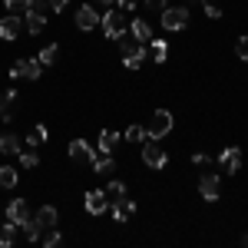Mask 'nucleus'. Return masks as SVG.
Here are the masks:
<instances>
[{"instance_id": "1", "label": "nucleus", "mask_w": 248, "mask_h": 248, "mask_svg": "<svg viewBox=\"0 0 248 248\" xmlns=\"http://www.w3.org/2000/svg\"><path fill=\"white\" fill-rule=\"evenodd\" d=\"M119 46H123V66H126V70H136V66L146 60V46H142L129 30L119 37Z\"/></svg>"}, {"instance_id": "2", "label": "nucleus", "mask_w": 248, "mask_h": 248, "mask_svg": "<svg viewBox=\"0 0 248 248\" xmlns=\"http://www.w3.org/2000/svg\"><path fill=\"white\" fill-rule=\"evenodd\" d=\"M99 27H103V33L106 37H113V40H119L126 30H129V23H126V14L116 7V10H109L106 7V17H99Z\"/></svg>"}, {"instance_id": "3", "label": "nucleus", "mask_w": 248, "mask_h": 248, "mask_svg": "<svg viewBox=\"0 0 248 248\" xmlns=\"http://www.w3.org/2000/svg\"><path fill=\"white\" fill-rule=\"evenodd\" d=\"M169 129H172V113L169 109H155L153 119H149V126H146V136H149V139H162Z\"/></svg>"}, {"instance_id": "4", "label": "nucleus", "mask_w": 248, "mask_h": 248, "mask_svg": "<svg viewBox=\"0 0 248 248\" xmlns=\"http://www.w3.org/2000/svg\"><path fill=\"white\" fill-rule=\"evenodd\" d=\"M162 27L166 30H186L189 27V10L186 7H166L162 10Z\"/></svg>"}, {"instance_id": "5", "label": "nucleus", "mask_w": 248, "mask_h": 248, "mask_svg": "<svg viewBox=\"0 0 248 248\" xmlns=\"http://www.w3.org/2000/svg\"><path fill=\"white\" fill-rule=\"evenodd\" d=\"M142 162H146L149 169H162V166H166V149L159 146V139H149V142L142 146Z\"/></svg>"}, {"instance_id": "6", "label": "nucleus", "mask_w": 248, "mask_h": 248, "mask_svg": "<svg viewBox=\"0 0 248 248\" xmlns=\"http://www.w3.org/2000/svg\"><path fill=\"white\" fill-rule=\"evenodd\" d=\"M77 27L79 30H96L99 27V10H96L93 3H83L77 10Z\"/></svg>"}, {"instance_id": "7", "label": "nucleus", "mask_w": 248, "mask_h": 248, "mask_svg": "<svg viewBox=\"0 0 248 248\" xmlns=\"http://www.w3.org/2000/svg\"><path fill=\"white\" fill-rule=\"evenodd\" d=\"M133 215H136V202H133V199H126V195L113 199V218H116V222H129Z\"/></svg>"}, {"instance_id": "8", "label": "nucleus", "mask_w": 248, "mask_h": 248, "mask_svg": "<svg viewBox=\"0 0 248 248\" xmlns=\"http://www.w3.org/2000/svg\"><path fill=\"white\" fill-rule=\"evenodd\" d=\"M106 205H109V199H106V192H103V189L86 192V212H90V215H103Z\"/></svg>"}, {"instance_id": "9", "label": "nucleus", "mask_w": 248, "mask_h": 248, "mask_svg": "<svg viewBox=\"0 0 248 248\" xmlns=\"http://www.w3.org/2000/svg\"><path fill=\"white\" fill-rule=\"evenodd\" d=\"M218 186H222L218 175H202V179H199V195H202L205 202H215V199H218Z\"/></svg>"}, {"instance_id": "10", "label": "nucleus", "mask_w": 248, "mask_h": 248, "mask_svg": "<svg viewBox=\"0 0 248 248\" xmlns=\"http://www.w3.org/2000/svg\"><path fill=\"white\" fill-rule=\"evenodd\" d=\"M70 159H77V162H93L96 153L90 149V142H83V139H73V142H70Z\"/></svg>"}, {"instance_id": "11", "label": "nucleus", "mask_w": 248, "mask_h": 248, "mask_svg": "<svg viewBox=\"0 0 248 248\" xmlns=\"http://www.w3.org/2000/svg\"><path fill=\"white\" fill-rule=\"evenodd\" d=\"M20 17L17 14H10V17H3L0 20V40H17V33H20Z\"/></svg>"}, {"instance_id": "12", "label": "nucleus", "mask_w": 248, "mask_h": 248, "mask_svg": "<svg viewBox=\"0 0 248 248\" xmlns=\"http://www.w3.org/2000/svg\"><path fill=\"white\" fill-rule=\"evenodd\" d=\"M7 218H10V222H27V218H30V209H27V202H23V199H14V202H10V205H7Z\"/></svg>"}, {"instance_id": "13", "label": "nucleus", "mask_w": 248, "mask_h": 248, "mask_svg": "<svg viewBox=\"0 0 248 248\" xmlns=\"http://www.w3.org/2000/svg\"><path fill=\"white\" fill-rule=\"evenodd\" d=\"M218 162H222V169H225V172H238V166H242V153L232 146V149H225V153L218 155Z\"/></svg>"}, {"instance_id": "14", "label": "nucleus", "mask_w": 248, "mask_h": 248, "mask_svg": "<svg viewBox=\"0 0 248 248\" xmlns=\"http://www.w3.org/2000/svg\"><path fill=\"white\" fill-rule=\"evenodd\" d=\"M43 23H46V14L37 10V7H30V10H27V33H40Z\"/></svg>"}, {"instance_id": "15", "label": "nucleus", "mask_w": 248, "mask_h": 248, "mask_svg": "<svg viewBox=\"0 0 248 248\" xmlns=\"http://www.w3.org/2000/svg\"><path fill=\"white\" fill-rule=\"evenodd\" d=\"M116 146H119V133H113V129H103V133H99V153H103V155H113Z\"/></svg>"}, {"instance_id": "16", "label": "nucleus", "mask_w": 248, "mask_h": 248, "mask_svg": "<svg viewBox=\"0 0 248 248\" xmlns=\"http://www.w3.org/2000/svg\"><path fill=\"white\" fill-rule=\"evenodd\" d=\"M33 218L40 222V229H53V225H57V209H53V205H43Z\"/></svg>"}, {"instance_id": "17", "label": "nucleus", "mask_w": 248, "mask_h": 248, "mask_svg": "<svg viewBox=\"0 0 248 248\" xmlns=\"http://www.w3.org/2000/svg\"><path fill=\"white\" fill-rule=\"evenodd\" d=\"M0 153L3 155H17L20 153V139L14 133H3L0 136Z\"/></svg>"}, {"instance_id": "18", "label": "nucleus", "mask_w": 248, "mask_h": 248, "mask_svg": "<svg viewBox=\"0 0 248 248\" xmlns=\"http://www.w3.org/2000/svg\"><path fill=\"white\" fill-rule=\"evenodd\" d=\"M129 33H133L139 43H146V40L153 37V30H149V23L146 20H133V27H129Z\"/></svg>"}, {"instance_id": "19", "label": "nucleus", "mask_w": 248, "mask_h": 248, "mask_svg": "<svg viewBox=\"0 0 248 248\" xmlns=\"http://www.w3.org/2000/svg\"><path fill=\"white\" fill-rule=\"evenodd\" d=\"M17 222H7V225H3V229H0V248H10L14 245V238H17Z\"/></svg>"}, {"instance_id": "20", "label": "nucleus", "mask_w": 248, "mask_h": 248, "mask_svg": "<svg viewBox=\"0 0 248 248\" xmlns=\"http://www.w3.org/2000/svg\"><path fill=\"white\" fill-rule=\"evenodd\" d=\"M113 169H116L113 155H96L93 159V172H99V175H106V172H113Z\"/></svg>"}, {"instance_id": "21", "label": "nucleus", "mask_w": 248, "mask_h": 248, "mask_svg": "<svg viewBox=\"0 0 248 248\" xmlns=\"http://www.w3.org/2000/svg\"><path fill=\"white\" fill-rule=\"evenodd\" d=\"M14 186H17V169L0 166V189H14Z\"/></svg>"}, {"instance_id": "22", "label": "nucleus", "mask_w": 248, "mask_h": 248, "mask_svg": "<svg viewBox=\"0 0 248 248\" xmlns=\"http://www.w3.org/2000/svg\"><path fill=\"white\" fill-rule=\"evenodd\" d=\"M20 232H23L30 242H37V238H40V222H37V218H27V222H20Z\"/></svg>"}, {"instance_id": "23", "label": "nucleus", "mask_w": 248, "mask_h": 248, "mask_svg": "<svg viewBox=\"0 0 248 248\" xmlns=\"http://www.w3.org/2000/svg\"><path fill=\"white\" fill-rule=\"evenodd\" d=\"M20 166H23V169H37L40 166V159H37V153H33V149H20Z\"/></svg>"}, {"instance_id": "24", "label": "nucleus", "mask_w": 248, "mask_h": 248, "mask_svg": "<svg viewBox=\"0 0 248 248\" xmlns=\"http://www.w3.org/2000/svg\"><path fill=\"white\" fill-rule=\"evenodd\" d=\"M43 139H46V129H43V126H33V129H30V136H27V149H37Z\"/></svg>"}, {"instance_id": "25", "label": "nucleus", "mask_w": 248, "mask_h": 248, "mask_svg": "<svg viewBox=\"0 0 248 248\" xmlns=\"http://www.w3.org/2000/svg\"><path fill=\"white\" fill-rule=\"evenodd\" d=\"M30 3H33V0H3V7H7L10 14H17V17L30 10Z\"/></svg>"}, {"instance_id": "26", "label": "nucleus", "mask_w": 248, "mask_h": 248, "mask_svg": "<svg viewBox=\"0 0 248 248\" xmlns=\"http://www.w3.org/2000/svg\"><path fill=\"white\" fill-rule=\"evenodd\" d=\"M40 70H43V63H40V60H23V77H27V79H37Z\"/></svg>"}, {"instance_id": "27", "label": "nucleus", "mask_w": 248, "mask_h": 248, "mask_svg": "<svg viewBox=\"0 0 248 248\" xmlns=\"http://www.w3.org/2000/svg\"><path fill=\"white\" fill-rule=\"evenodd\" d=\"M57 57H60V50H57V46H43L37 60L43 63V66H53V63H57Z\"/></svg>"}, {"instance_id": "28", "label": "nucleus", "mask_w": 248, "mask_h": 248, "mask_svg": "<svg viewBox=\"0 0 248 248\" xmlns=\"http://www.w3.org/2000/svg\"><path fill=\"white\" fill-rule=\"evenodd\" d=\"M166 57H169V46L162 40H153V60L155 63H166Z\"/></svg>"}, {"instance_id": "29", "label": "nucleus", "mask_w": 248, "mask_h": 248, "mask_svg": "<svg viewBox=\"0 0 248 248\" xmlns=\"http://www.w3.org/2000/svg\"><path fill=\"white\" fill-rule=\"evenodd\" d=\"M60 238H63V235H60V232H57V225H53V229H46V235H40V242H43V245H46V248L60 245Z\"/></svg>"}, {"instance_id": "30", "label": "nucleus", "mask_w": 248, "mask_h": 248, "mask_svg": "<svg viewBox=\"0 0 248 248\" xmlns=\"http://www.w3.org/2000/svg\"><path fill=\"white\" fill-rule=\"evenodd\" d=\"M123 139H129V142H139V139H146V129H142V126H129V129H126V133H123Z\"/></svg>"}, {"instance_id": "31", "label": "nucleus", "mask_w": 248, "mask_h": 248, "mask_svg": "<svg viewBox=\"0 0 248 248\" xmlns=\"http://www.w3.org/2000/svg\"><path fill=\"white\" fill-rule=\"evenodd\" d=\"M119 195H126V186H123V182H109V186H106V199L113 202V199H119Z\"/></svg>"}, {"instance_id": "32", "label": "nucleus", "mask_w": 248, "mask_h": 248, "mask_svg": "<svg viewBox=\"0 0 248 248\" xmlns=\"http://www.w3.org/2000/svg\"><path fill=\"white\" fill-rule=\"evenodd\" d=\"M235 53H238V60H245V63H248V37H238V43H235Z\"/></svg>"}, {"instance_id": "33", "label": "nucleus", "mask_w": 248, "mask_h": 248, "mask_svg": "<svg viewBox=\"0 0 248 248\" xmlns=\"http://www.w3.org/2000/svg\"><path fill=\"white\" fill-rule=\"evenodd\" d=\"M146 7H149V10H155V14H162V10L169 7V0H146Z\"/></svg>"}, {"instance_id": "34", "label": "nucleus", "mask_w": 248, "mask_h": 248, "mask_svg": "<svg viewBox=\"0 0 248 248\" xmlns=\"http://www.w3.org/2000/svg\"><path fill=\"white\" fill-rule=\"evenodd\" d=\"M205 17H209V20H218V17H222V10H218V7H212V3H205Z\"/></svg>"}, {"instance_id": "35", "label": "nucleus", "mask_w": 248, "mask_h": 248, "mask_svg": "<svg viewBox=\"0 0 248 248\" xmlns=\"http://www.w3.org/2000/svg\"><path fill=\"white\" fill-rule=\"evenodd\" d=\"M10 77H14V79H20V77H23V60H17V63L10 66Z\"/></svg>"}, {"instance_id": "36", "label": "nucleus", "mask_w": 248, "mask_h": 248, "mask_svg": "<svg viewBox=\"0 0 248 248\" xmlns=\"http://www.w3.org/2000/svg\"><path fill=\"white\" fill-rule=\"evenodd\" d=\"M192 162H195V166H209V155H205V153H195V155H192Z\"/></svg>"}, {"instance_id": "37", "label": "nucleus", "mask_w": 248, "mask_h": 248, "mask_svg": "<svg viewBox=\"0 0 248 248\" xmlns=\"http://www.w3.org/2000/svg\"><path fill=\"white\" fill-rule=\"evenodd\" d=\"M66 3H70V0H50V10H53V14H60Z\"/></svg>"}, {"instance_id": "38", "label": "nucleus", "mask_w": 248, "mask_h": 248, "mask_svg": "<svg viewBox=\"0 0 248 248\" xmlns=\"http://www.w3.org/2000/svg\"><path fill=\"white\" fill-rule=\"evenodd\" d=\"M116 3H119V10H123V14H126V10H133V7H136V0H116Z\"/></svg>"}, {"instance_id": "39", "label": "nucleus", "mask_w": 248, "mask_h": 248, "mask_svg": "<svg viewBox=\"0 0 248 248\" xmlns=\"http://www.w3.org/2000/svg\"><path fill=\"white\" fill-rule=\"evenodd\" d=\"M96 3H103V7H109V3H113V0H96Z\"/></svg>"}, {"instance_id": "40", "label": "nucleus", "mask_w": 248, "mask_h": 248, "mask_svg": "<svg viewBox=\"0 0 248 248\" xmlns=\"http://www.w3.org/2000/svg\"><path fill=\"white\" fill-rule=\"evenodd\" d=\"M242 245H245V248H248V235H242Z\"/></svg>"}]
</instances>
